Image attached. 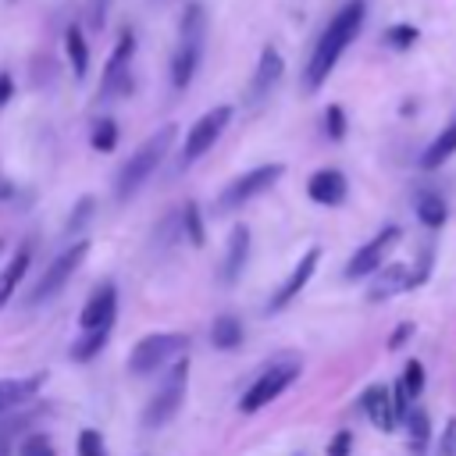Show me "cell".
Returning a JSON list of instances; mask_svg holds the SVG:
<instances>
[{"label": "cell", "instance_id": "cell-21", "mask_svg": "<svg viewBox=\"0 0 456 456\" xmlns=\"http://www.w3.org/2000/svg\"><path fill=\"white\" fill-rule=\"evenodd\" d=\"M242 321L235 317V314H217L214 317V324H210V342H214V349H221V353H232V349H239L242 346Z\"/></svg>", "mask_w": 456, "mask_h": 456}, {"label": "cell", "instance_id": "cell-20", "mask_svg": "<svg viewBox=\"0 0 456 456\" xmlns=\"http://www.w3.org/2000/svg\"><path fill=\"white\" fill-rule=\"evenodd\" d=\"M28 264H32V249L28 246H21L11 260H7V267H4V274H0V310L11 303V296H14V289L25 281V271H28Z\"/></svg>", "mask_w": 456, "mask_h": 456}, {"label": "cell", "instance_id": "cell-26", "mask_svg": "<svg viewBox=\"0 0 456 456\" xmlns=\"http://www.w3.org/2000/svg\"><path fill=\"white\" fill-rule=\"evenodd\" d=\"M403 424H406V435H410V452L413 456H424V449L431 442V420H428V413L417 410V406H410V413L403 417Z\"/></svg>", "mask_w": 456, "mask_h": 456}, {"label": "cell", "instance_id": "cell-41", "mask_svg": "<svg viewBox=\"0 0 456 456\" xmlns=\"http://www.w3.org/2000/svg\"><path fill=\"white\" fill-rule=\"evenodd\" d=\"M7 449H11V445H7V438H0V456H7Z\"/></svg>", "mask_w": 456, "mask_h": 456}, {"label": "cell", "instance_id": "cell-29", "mask_svg": "<svg viewBox=\"0 0 456 456\" xmlns=\"http://www.w3.org/2000/svg\"><path fill=\"white\" fill-rule=\"evenodd\" d=\"M89 142H93V150H100V153H110V150L118 146V125H114L110 118H100V121L93 125V135H89Z\"/></svg>", "mask_w": 456, "mask_h": 456}, {"label": "cell", "instance_id": "cell-3", "mask_svg": "<svg viewBox=\"0 0 456 456\" xmlns=\"http://www.w3.org/2000/svg\"><path fill=\"white\" fill-rule=\"evenodd\" d=\"M185 385H189V356H182V360H175V363H171L167 381L153 392V399H150V403H146V410H142V428H150V431L164 428V424L182 410Z\"/></svg>", "mask_w": 456, "mask_h": 456}, {"label": "cell", "instance_id": "cell-2", "mask_svg": "<svg viewBox=\"0 0 456 456\" xmlns=\"http://www.w3.org/2000/svg\"><path fill=\"white\" fill-rule=\"evenodd\" d=\"M175 139H178V125H164V128H157L150 139H142L139 150L121 164V171H118V178H114V196H118V200H132V196L146 185V178L160 167V160L167 157V150H171Z\"/></svg>", "mask_w": 456, "mask_h": 456}, {"label": "cell", "instance_id": "cell-25", "mask_svg": "<svg viewBox=\"0 0 456 456\" xmlns=\"http://www.w3.org/2000/svg\"><path fill=\"white\" fill-rule=\"evenodd\" d=\"M107 335H110V328H86L75 342H71V360L75 363H89L93 356H100V349L107 346Z\"/></svg>", "mask_w": 456, "mask_h": 456}, {"label": "cell", "instance_id": "cell-10", "mask_svg": "<svg viewBox=\"0 0 456 456\" xmlns=\"http://www.w3.org/2000/svg\"><path fill=\"white\" fill-rule=\"evenodd\" d=\"M317 264H321V246H310L303 256H299V264L289 271V278L274 289V296H271V303H267V314H278V310H285L306 285H310V278H314V271H317Z\"/></svg>", "mask_w": 456, "mask_h": 456}, {"label": "cell", "instance_id": "cell-5", "mask_svg": "<svg viewBox=\"0 0 456 456\" xmlns=\"http://www.w3.org/2000/svg\"><path fill=\"white\" fill-rule=\"evenodd\" d=\"M228 121H232V107H228V103H217V107H210L207 114H200L196 125L185 132V146H182V153H178V167H189V164H196L207 150H214V142L221 139V132L228 128Z\"/></svg>", "mask_w": 456, "mask_h": 456}, {"label": "cell", "instance_id": "cell-17", "mask_svg": "<svg viewBox=\"0 0 456 456\" xmlns=\"http://www.w3.org/2000/svg\"><path fill=\"white\" fill-rule=\"evenodd\" d=\"M246 260H249V228L246 224H235L228 232V246H224V260H221V281L224 285L239 281Z\"/></svg>", "mask_w": 456, "mask_h": 456}, {"label": "cell", "instance_id": "cell-14", "mask_svg": "<svg viewBox=\"0 0 456 456\" xmlns=\"http://www.w3.org/2000/svg\"><path fill=\"white\" fill-rule=\"evenodd\" d=\"M360 410L370 417V424L378 428V431H385V435H392L395 428H399V420H395V410H392V392H388V385H370V388H363L360 392Z\"/></svg>", "mask_w": 456, "mask_h": 456}, {"label": "cell", "instance_id": "cell-19", "mask_svg": "<svg viewBox=\"0 0 456 456\" xmlns=\"http://www.w3.org/2000/svg\"><path fill=\"white\" fill-rule=\"evenodd\" d=\"M452 153H456V121H449V125L428 142V150L420 153V167H424V171H438Z\"/></svg>", "mask_w": 456, "mask_h": 456}, {"label": "cell", "instance_id": "cell-35", "mask_svg": "<svg viewBox=\"0 0 456 456\" xmlns=\"http://www.w3.org/2000/svg\"><path fill=\"white\" fill-rule=\"evenodd\" d=\"M388 392H392V410H395V420L403 424V417L410 413V406H413V395L406 392V385L403 381H392L388 385Z\"/></svg>", "mask_w": 456, "mask_h": 456}, {"label": "cell", "instance_id": "cell-30", "mask_svg": "<svg viewBox=\"0 0 456 456\" xmlns=\"http://www.w3.org/2000/svg\"><path fill=\"white\" fill-rule=\"evenodd\" d=\"M417 39H420L417 25H406V21H399V25H388V28H385V43H388L392 50H410Z\"/></svg>", "mask_w": 456, "mask_h": 456}, {"label": "cell", "instance_id": "cell-8", "mask_svg": "<svg viewBox=\"0 0 456 456\" xmlns=\"http://www.w3.org/2000/svg\"><path fill=\"white\" fill-rule=\"evenodd\" d=\"M281 175H285V164H260V167H253V171H242L235 182H228V185L221 189V196H217V210L228 214V210L249 203L253 196L267 192Z\"/></svg>", "mask_w": 456, "mask_h": 456}, {"label": "cell", "instance_id": "cell-24", "mask_svg": "<svg viewBox=\"0 0 456 456\" xmlns=\"http://www.w3.org/2000/svg\"><path fill=\"white\" fill-rule=\"evenodd\" d=\"M403 278H406V267H403V264H385V267H378V278H374L367 299H370V303H381V299L403 292Z\"/></svg>", "mask_w": 456, "mask_h": 456}, {"label": "cell", "instance_id": "cell-42", "mask_svg": "<svg viewBox=\"0 0 456 456\" xmlns=\"http://www.w3.org/2000/svg\"><path fill=\"white\" fill-rule=\"evenodd\" d=\"M0 249H4V239H0Z\"/></svg>", "mask_w": 456, "mask_h": 456}, {"label": "cell", "instance_id": "cell-31", "mask_svg": "<svg viewBox=\"0 0 456 456\" xmlns=\"http://www.w3.org/2000/svg\"><path fill=\"white\" fill-rule=\"evenodd\" d=\"M431 264H435V253H431V249H424V253H420V260H417V267H410V271H406V278H403V292L420 289V285L428 281V274H431Z\"/></svg>", "mask_w": 456, "mask_h": 456}, {"label": "cell", "instance_id": "cell-37", "mask_svg": "<svg viewBox=\"0 0 456 456\" xmlns=\"http://www.w3.org/2000/svg\"><path fill=\"white\" fill-rule=\"evenodd\" d=\"M328 456H353V431L349 428H342V431H335L331 438H328V449H324Z\"/></svg>", "mask_w": 456, "mask_h": 456}, {"label": "cell", "instance_id": "cell-33", "mask_svg": "<svg viewBox=\"0 0 456 456\" xmlns=\"http://www.w3.org/2000/svg\"><path fill=\"white\" fill-rule=\"evenodd\" d=\"M324 135L331 142H342L346 139V110L338 103H328V110H324Z\"/></svg>", "mask_w": 456, "mask_h": 456}, {"label": "cell", "instance_id": "cell-1", "mask_svg": "<svg viewBox=\"0 0 456 456\" xmlns=\"http://www.w3.org/2000/svg\"><path fill=\"white\" fill-rule=\"evenodd\" d=\"M363 21H367V0H346V4L331 14V21H328L324 32L317 36L314 53H310L306 71H303V86H306V93H317V89L328 82V75L335 71L338 57L346 53V46L360 36Z\"/></svg>", "mask_w": 456, "mask_h": 456}, {"label": "cell", "instance_id": "cell-11", "mask_svg": "<svg viewBox=\"0 0 456 456\" xmlns=\"http://www.w3.org/2000/svg\"><path fill=\"white\" fill-rule=\"evenodd\" d=\"M135 57V36L125 28L103 64V82H100V96H110V93H121L128 86V64Z\"/></svg>", "mask_w": 456, "mask_h": 456}, {"label": "cell", "instance_id": "cell-39", "mask_svg": "<svg viewBox=\"0 0 456 456\" xmlns=\"http://www.w3.org/2000/svg\"><path fill=\"white\" fill-rule=\"evenodd\" d=\"M413 331H417V324H413V321H403V324H395V331L388 335V349H403V346L413 338Z\"/></svg>", "mask_w": 456, "mask_h": 456}, {"label": "cell", "instance_id": "cell-9", "mask_svg": "<svg viewBox=\"0 0 456 456\" xmlns=\"http://www.w3.org/2000/svg\"><path fill=\"white\" fill-rule=\"evenodd\" d=\"M399 239H403V228H399V224H385L370 242H363V246L349 256V264H346V278H367V274H374V271L385 264L388 249H392Z\"/></svg>", "mask_w": 456, "mask_h": 456}, {"label": "cell", "instance_id": "cell-23", "mask_svg": "<svg viewBox=\"0 0 456 456\" xmlns=\"http://www.w3.org/2000/svg\"><path fill=\"white\" fill-rule=\"evenodd\" d=\"M413 214L424 228H442L449 221V203L438 192H420L417 203H413Z\"/></svg>", "mask_w": 456, "mask_h": 456}, {"label": "cell", "instance_id": "cell-13", "mask_svg": "<svg viewBox=\"0 0 456 456\" xmlns=\"http://www.w3.org/2000/svg\"><path fill=\"white\" fill-rule=\"evenodd\" d=\"M114 314H118V289L110 281H103L100 289H93V296L86 299L82 314H78V324L82 331L86 328H110L114 324Z\"/></svg>", "mask_w": 456, "mask_h": 456}, {"label": "cell", "instance_id": "cell-18", "mask_svg": "<svg viewBox=\"0 0 456 456\" xmlns=\"http://www.w3.org/2000/svg\"><path fill=\"white\" fill-rule=\"evenodd\" d=\"M46 385V374H28V378H0V413L18 410L36 399V392Z\"/></svg>", "mask_w": 456, "mask_h": 456}, {"label": "cell", "instance_id": "cell-6", "mask_svg": "<svg viewBox=\"0 0 456 456\" xmlns=\"http://www.w3.org/2000/svg\"><path fill=\"white\" fill-rule=\"evenodd\" d=\"M89 256V242L86 239H78L75 246H68L64 253H57L53 260H50V267L43 271V278L36 281V289L28 292V303L32 306H39V303H46V299H53L68 281H71V274L82 267V260Z\"/></svg>", "mask_w": 456, "mask_h": 456}, {"label": "cell", "instance_id": "cell-32", "mask_svg": "<svg viewBox=\"0 0 456 456\" xmlns=\"http://www.w3.org/2000/svg\"><path fill=\"white\" fill-rule=\"evenodd\" d=\"M75 449H78V456H107V442H103V435L96 428H82Z\"/></svg>", "mask_w": 456, "mask_h": 456}, {"label": "cell", "instance_id": "cell-15", "mask_svg": "<svg viewBox=\"0 0 456 456\" xmlns=\"http://www.w3.org/2000/svg\"><path fill=\"white\" fill-rule=\"evenodd\" d=\"M200 53H203V36H182L178 39V50L171 57V86L175 89H185L200 68Z\"/></svg>", "mask_w": 456, "mask_h": 456}, {"label": "cell", "instance_id": "cell-36", "mask_svg": "<svg viewBox=\"0 0 456 456\" xmlns=\"http://www.w3.org/2000/svg\"><path fill=\"white\" fill-rule=\"evenodd\" d=\"M89 217H93V196H82V200L75 203V210L68 214V232H82Z\"/></svg>", "mask_w": 456, "mask_h": 456}, {"label": "cell", "instance_id": "cell-7", "mask_svg": "<svg viewBox=\"0 0 456 456\" xmlns=\"http://www.w3.org/2000/svg\"><path fill=\"white\" fill-rule=\"evenodd\" d=\"M296 378H299V363H292V360L264 367L260 378H256V381L246 388V395L239 399V413H256V410H264V406L274 403Z\"/></svg>", "mask_w": 456, "mask_h": 456}, {"label": "cell", "instance_id": "cell-22", "mask_svg": "<svg viewBox=\"0 0 456 456\" xmlns=\"http://www.w3.org/2000/svg\"><path fill=\"white\" fill-rule=\"evenodd\" d=\"M64 53H68V61H71L75 78H86V75H89V43H86V36H82L78 25H68V28H64Z\"/></svg>", "mask_w": 456, "mask_h": 456}, {"label": "cell", "instance_id": "cell-4", "mask_svg": "<svg viewBox=\"0 0 456 456\" xmlns=\"http://www.w3.org/2000/svg\"><path fill=\"white\" fill-rule=\"evenodd\" d=\"M185 346H189V335H182V331H153V335H142L132 346V353H128V370L132 374H150V370L164 367L171 356H178Z\"/></svg>", "mask_w": 456, "mask_h": 456}, {"label": "cell", "instance_id": "cell-40", "mask_svg": "<svg viewBox=\"0 0 456 456\" xmlns=\"http://www.w3.org/2000/svg\"><path fill=\"white\" fill-rule=\"evenodd\" d=\"M11 100H14V78H11L7 71H0V110H4Z\"/></svg>", "mask_w": 456, "mask_h": 456}, {"label": "cell", "instance_id": "cell-28", "mask_svg": "<svg viewBox=\"0 0 456 456\" xmlns=\"http://www.w3.org/2000/svg\"><path fill=\"white\" fill-rule=\"evenodd\" d=\"M18 456H57V445H53L50 435L32 431V435H25V438L18 442Z\"/></svg>", "mask_w": 456, "mask_h": 456}, {"label": "cell", "instance_id": "cell-34", "mask_svg": "<svg viewBox=\"0 0 456 456\" xmlns=\"http://www.w3.org/2000/svg\"><path fill=\"white\" fill-rule=\"evenodd\" d=\"M403 385H406V392L417 399L420 392H424V363L420 360H406V367H403V378H399Z\"/></svg>", "mask_w": 456, "mask_h": 456}, {"label": "cell", "instance_id": "cell-38", "mask_svg": "<svg viewBox=\"0 0 456 456\" xmlns=\"http://www.w3.org/2000/svg\"><path fill=\"white\" fill-rule=\"evenodd\" d=\"M438 456H456V417H449V420H445V428H442Z\"/></svg>", "mask_w": 456, "mask_h": 456}, {"label": "cell", "instance_id": "cell-16", "mask_svg": "<svg viewBox=\"0 0 456 456\" xmlns=\"http://www.w3.org/2000/svg\"><path fill=\"white\" fill-rule=\"evenodd\" d=\"M281 71H285V61L274 46H264L260 61H256V71H253V82H249V100L260 103V96H267L278 82H281Z\"/></svg>", "mask_w": 456, "mask_h": 456}, {"label": "cell", "instance_id": "cell-27", "mask_svg": "<svg viewBox=\"0 0 456 456\" xmlns=\"http://www.w3.org/2000/svg\"><path fill=\"white\" fill-rule=\"evenodd\" d=\"M182 235H185L196 249L207 246V224H203V210H200L196 200H189V203L182 207Z\"/></svg>", "mask_w": 456, "mask_h": 456}, {"label": "cell", "instance_id": "cell-12", "mask_svg": "<svg viewBox=\"0 0 456 456\" xmlns=\"http://www.w3.org/2000/svg\"><path fill=\"white\" fill-rule=\"evenodd\" d=\"M306 196L321 207H342L346 196H349V178L338 171V167H321L310 175L306 182Z\"/></svg>", "mask_w": 456, "mask_h": 456}]
</instances>
